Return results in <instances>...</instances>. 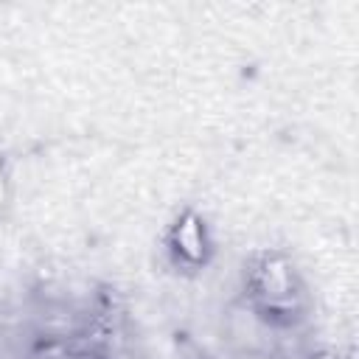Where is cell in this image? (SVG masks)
Here are the masks:
<instances>
[{"label": "cell", "instance_id": "obj_1", "mask_svg": "<svg viewBox=\"0 0 359 359\" xmlns=\"http://www.w3.org/2000/svg\"><path fill=\"white\" fill-rule=\"evenodd\" d=\"M244 297L250 311L272 328H292L306 317L309 297L289 255L266 250L244 269Z\"/></svg>", "mask_w": 359, "mask_h": 359}, {"label": "cell", "instance_id": "obj_2", "mask_svg": "<svg viewBox=\"0 0 359 359\" xmlns=\"http://www.w3.org/2000/svg\"><path fill=\"white\" fill-rule=\"evenodd\" d=\"M165 247H168V255H171V261L177 266H182V269H202L208 264L210 252H213L205 219L199 213H194V210L182 213L171 224Z\"/></svg>", "mask_w": 359, "mask_h": 359}, {"label": "cell", "instance_id": "obj_3", "mask_svg": "<svg viewBox=\"0 0 359 359\" xmlns=\"http://www.w3.org/2000/svg\"><path fill=\"white\" fill-rule=\"evenodd\" d=\"M6 205V182H3V177H0V208Z\"/></svg>", "mask_w": 359, "mask_h": 359}]
</instances>
